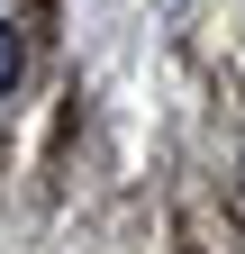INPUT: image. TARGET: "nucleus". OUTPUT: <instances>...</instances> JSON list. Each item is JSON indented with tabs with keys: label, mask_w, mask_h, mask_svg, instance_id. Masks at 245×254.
Here are the masks:
<instances>
[{
	"label": "nucleus",
	"mask_w": 245,
	"mask_h": 254,
	"mask_svg": "<svg viewBox=\"0 0 245 254\" xmlns=\"http://www.w3.org/2000/svg\"><path fill=\"white\" fill-rule=\"evenodd\" d=\"M18 64H27V55H18V27H0V91L18 82Z\"/></svg>",
	"instance_id": "1"
}]
</instances>
